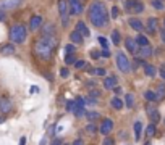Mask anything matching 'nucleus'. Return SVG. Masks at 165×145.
Wrapping results in <instances>:
<instances>
[{
    "mask_svg": "<svg viewBox=\"0 0 165 145\" xmlns=\"http://www.w3.org/2000/svg\"><path fill=\"white\" fill-rule=\"evenodd\" d=\"M89 21L96 27H104L107 23H109L107 8L100 0H96V2H92L89 5Z\"/></svg>",
    "mask_w": 165,
    "mask_h": 145,
    "instance_id": "f257e3e1",
    "label": "nucleus"
},
{
    "mask_svg": "<svg viewBox=\"0 0 165 145\" xmlns=\"http://www.w3.org/2000/svg\"><path fill=\"white\" fill-rule=\"evenodd\" d=\"M55 45H57L55 37H41L34 44V50H36V53H37V56L42 61H49L52 53H54Z\"/></svg>",
    "mask_w": 165,
    "mask_h": 145,
    "instance_id": "f03ea898",
    "label": "nucleus"
},
{
    "mask_svg": "<svg viewBox=\"0 0 165 145\" xmlns=\"http://www.w3.org/2000/svg\"><path fill=\"white\" fill-rule=\"evenodd\" d=\"M8 35L13 44H23L28 37V29L23 24H15V26H11Z\"/></svg>",
    "mask_w": 165,
    "mask_h": 145,
    "instance_id": "7ed1b4c3",
    "label": "nucleus"
},
{
    "mask_svg": "<svg viewBox=\"0 0 165 145\" xmlns=\"http://www.w3.org/2000/svg\"><path fill=\"white\" fill-rule=\"evenodd\" d=\"M115 58H117V66H118V69H120L121 72H125V74H126V72L131 71V63H130L128 56H126L123 52H117Z\"/></svg>",
    "mask_w": 165,
    "mask_h": 145,
    "instance_id": "20e7f679",
    "label": "nucleus"
},
{
    "mask_svg": "<svg viewBox=\"0 0 165 145\" xmlns=\"http://www.w3.org/2000/svg\"><path fill=\"white\" fill-rule=\"evenodd\" d=\"M70 5L65 0H59V11H60V18H62V24L68 26L70 23Z\"/></svg>",
    "mask_w": 165,
    "mask_h": 145,
    "instance_id": "39448f33",
    "label": "nucleus"
},
{
    "mask_svg": "<svg viewBox=\"0 0 165 145\" xmlns=\"http://www.w3.org/2000/svg\"><path fill=\"white\" fill-rule=\"evenodd\" d=\"M125 10L128 13H141L144 10V5L141 0H125Z\"/></svg>",
    "mask_w": 165,
    "mask_h": 145,
    "instance_id": "423d86ee",
    "label": "nucleus"
},
{
    "mask_svg": "<svg viewBox=\"0 0 165 145\" xmlns=\"http://www.w3.org/2000/svg\"><path fill=\"white\" fill-rule=\"evenodd\" d=\"M112 129H113V121L110 118H104L102 124H100V127H99V132L102 135H109L112 132Z\"/></svg>",
    "mask_w": 165,
    "mask_h": 145,
    "instance_id": "0eeeda50",
    "label": "nucleus"
},
{
    "mask_svg": "<svg viewBox=\"0 0 165 145\" xmlns=\"http://www.w3.org/2000/svg\"><path fill=\"white\" fill-rule=\"evenodd\" d=\"M21 5V0H2L0 2V10H13V8H18Z\"/></svg>",
    "mask_w": 165,
    "mask_h": 145,
    "instance_id": "6e6552de",
    "label": "nucleus"
},
{
    "mask_svg": "<svg viewBox=\"0 0 165 145\" xmlns=\"http://www.w3.org/2000/svg\"><path fill=\"white\" fill-rule=\"evenodd\" d=\"M68 5L71 8V13H75V14H81L84 11V6L80 0H68Z\"/></svg>",
    "mask_w": 165,
    "mask_h": 145,
    "instance_id": "1a4fd4ad",
    "label": "nucleus"
},
{
    "mask_svg": "<svg viewBox=\"0 0 165 145\" xmlns=\"http://www.w3.org/2000/svg\"><path fill=\"white\" fill-rule=\"evenodd\" d=\"M42 16H39V14H34V16H31L29 19V27H31V31H37V29L42 26Z\"/></svg>",
    "mask_w": 165,
    "mask_h": 145,
    "instance_id": "9d476101",
    "label": "nucleus"
},
{
    "mask_svg": "<svg viewBox=\"0 0 165 145\" xmlns=\"http://www.w3.org/2000/svg\"><path fill=\"white\" fill-rule=\"evenodd\" d=\"M147 114H149V118L150 121H152V124H157V122L160 121V114H159V110L157 108H152V106H147Z\"/></svg>",
    "mask_w": 165,
    "mask_h": 145,
    "instance_id": "9b49d317",
    "label": "nucleus"
},
{
    "mask_svg": "<svg viewBox=\"0 0 165 145\" xmlns=\"http://www.w3.org/2000/svg\"><path fill=\"white\" fill-rule=\"evenodd\" d=\"M11 108H13V105H11L10 98H7V97L0 98V111H2V113H8V111H11Z\"/></svg>",
    "mask_w": 165,
    "mask_h": 145,
    "instance_id": "f8f14e48",
    "label": "nucleus"
},
{
    "mask_svg": "<svg viewBox=\"0 0 165 145\" xmlns=\"http://www.w3.org/2000/svg\"><path fill=\"white\" fill-rule=\"evenodd\" d=\"M76 31L78 32H80L81 35H83V37H89V35H91V31H89V29L88 27H86V24H84V21H78V23H76Z\"/></svg>",
    "mask_w": 165,
    "mask_h": 145,
    "instance_id": "ddd939ff",
    "label": "nucleus"
},
{
    "mask_svg": "<svg viewBox=\"0 0 165 145\" xmlns=\"http://www.w3.org/2000/svg\"><path fill=\"white\" fill-rule=\"evenodd\" d=\"M125 45H126V48H128V52L130 53H138V42H136L134 39H130L128 37L126 40H125Z\"/></svg>",
    "mask_w": 165,
    "mask_h": 145,
    "instance_id": "4468645a",
    "label": "nucleus"
},
{
    "mask_svg": "<svg viewBox=\"0 0 165 145\" xmlns=\"http://www.w3.org/2000/svg\"><path fill=\"white\" fill-rule=\"evenodd\" d=\"M104 89L107 90H112V89H115V85H117V77L115 76H110V77H105L104 79Z\"/></svg>",
    "mask_w": 165,
    "mask_h": 145,
    "instance_id": "2eb2a0df",
    "label": "nucleus"
},
{
    "mask_svg": "<svg viewBox=\"0 0 165 145\" xmlns=\"http://www.w3.org/2000/svg\"><path fill=\"white\" fill-rule=\"evenodd\" d=\"M128 24H130L134 31H138V32H141L142 29H144V26H142V23H141V19H138V18H130V19H128Z\"/></svg>",
    "mask_w": 165,
    "mask_h": 145,
    "instance_id": "dca6fc26",
    "label": "nucleus"
},
{
    "mask_svg": "<svg viewBox=\"0 0 165 145\" xmlns=\"http://www.w3.org/2000/svg\"><path fill=\"white\" fill-rule=\"evenodd\" d=\"M42 37H55V27L54 24H46L42 29Z\"/></svg>",
    "mask_w": 165,
    "mask_h": 145,
    "instance_id": "f3484780",
    "label": "nucleus"
},
{
    "mask_svg": "<svg viewBox=\"0 0 165 145\" xmlns=\"http://www.w3.org/2000/svg\"><path fill=\"white\" fill-rule=\"evenodd\" d=\"M15 45H13V44H5V45H2L0 47V53L2 55H13L15 53Z\"/></svg>",
    "mask_w": 165,
    "mask_h": 145,
    "instance_id": "a211bd4d",
    "label": "nucleus"
},
{
    "mask_svg": "<svg viewBox=\"0 0 165 145\" xmlns=\"http://www.w3.org/2000/svg\"><path fill=\"white\" fill-rule=\"evenodd\" d=\"M144 74H146L147 77H154V76L157 74V68L154 66V64L146 63V64H144Z\"/></svg>",
    "mask_w": 165,
    "mask_h": 145,
    "instance_id": "6ab92c4d",
    "label": "nucleus"
},
{
    "mask_svg": "<svg viewBox=\"0 0 165 145\" xmlns=\"http://www.w3.org/2000/svg\"><path fill=\"white\" fill-rule=\"evenodd\" d=\"M141 132H142V122L141 121H136L134 122V140L136 142L141 140Z\"/></svg>",
    "mask_w": 165,
    "mask_h": 145,
    "instance_id": "aec40b11",
    "label": "nucleus"
},
{
    "mask_svg": "<svg viewBox=\"0 0 165 145\" xmlns=\"http://www.w3.org/2000/svg\"><path fill=\"white\" fill-rule=\"evenodd\" d=\"M70 39H71V44H78V45H80V44H83V35L78 32L76 29L70 34Z\"/></svg>",
    "mask_w": 165,
    "mask_h": 145,
    "instance_id": "412c9836",
    "label": "nucleus"
},
{
    "mask_svg": "<svg viewBox=\"0 0 165 145\" xmlns=\"http://www.w3.org/2000/svg\"><path fill=\"white\" fill-rule=\"evenodd\" d=\"M155 95H157V100H159V102L165 98V84H159V85H157Z\"/></svg>",
    "mask_w": 165,
    "mask_h": 145,
    "instance_id": "4be33fe9",
    "label": "nucleus"
},
{
    "mask_svg": "<svg viewBox=\"0 0 165 145\" xmlns=\"http://www.w3.org/2000/svg\"><path fill=\"white\" fill-rule=\"evenodd\" d=\"M110 105H112V108H115V110H121V108H123V102L118 97H113L110 100Z\"/></svg>",
    "mask_w": 165,
    "mask_h": 145,
    "instance_id": "5701e85b",
    "label": "nucleus"
},
{
    "mask_svg": "<svg viewBox=\"0 0 165 145\" xmlns=\"http://www.w3.org/2000/svg\"><path fill=\"white\" fill-rule=\"evenodd\" d=\"M147 29H149V32H155L157 31V19L155 18H149L147 19Z\"/></svg>",
    "mask_w": 165,
    "mask_h": 145,
    "instance_id": "b1692460",
    "label": "nucleus"
},
{
    "mask_svg": "<svg viewBox=\"0 0 165 145\" xmlns=\"http://www.w3.org/2000/svg\"><path fill=\"white\" fill-rule=\"evenodd\" d=\"M136 42H138V45H141V47H146V45H149V39L146 37L144 34H139L138 37H136Z\"/></svg>",
    "mask_w": 165,
    "mask_h": 145,
    "instance_id": "393cba45",
    "label": "nucleus"
},
{
    "mask_svg": "<svg viewBox=\"0 0 165 145\" xmlns=\"http://www.w3.org/2000/svg\"><path fill=\"white\" fill-rule=\"evenodd\" d=\"M139 53H141V56H150L152 55V47L150 45H146V47H141V50H139Z\"/></svg>",
    "mask_w": 165,
    "mask_h": 145,
    "instance_id": "a878e982",
    "label": "nucleus"
},
{
    "mask_svg": "<svg viewBox=\"0 0 165 145\" xmlns=\"http://www.w3.org/2000/svg\"><path fill=\"white\" fill-rule=\"evenodd\" d=\"M155 124H152V122H150V124L147 126V129H146V137L147 139H150V137H154L155 135Z\"/></svg>",
    "mask_w": 165,
    "mask_h": 145,
    "instance_id": "bb28decb",
    "label": "nucleus"
},
{
    "mask_svg": "<svg viewBox=\"0 0 165 145\" xmlns=\"http://www.w3.org/2000/svg\"><path fill=\"white\" fill-rule=\"evenodd\" d=\"M125 98H126V100H125V105H126L128 108H133V105H134V95H133V93H126Z\"/></svg>",
    "mask_w": 165,
    "mask_h": 145,
    "instance_id": "cd10ccee",
    "label": "nucleus"
},
{
    "mask_svg": "<svg viewBox=\"0 0 165 145\" xmlns=\"http://www.w3.org/2000/svg\"><path fill=\"white\" fill-rule=\"evenodd\" d=\"M144 98H146L147 102H155V100H157V95H155V92H152V90H146V92H144Z\"/></svg>",
    "mask_w": 165,
    "mask_h": 145,
    "instance_id": "c85d7f7f",
    "label": "nucleus"
},
{
    "mask_svg": "<svg viewBox=\"0 0 165 145\" xmlns=\"http://www.w3.org/2000/svg\"><path fill=\"white\" fill-rule=\"evenodd\" d=\"M86 118H88L89 121H96V119L100 118V113L99 111H88L86 113Z\"/></svg>",
    "mask_w": 165,
    "mask_h": 145,
    "instance_id": "c756f323",
    "label": "nucleus"
},
{
    "mask_svg": "<svg viewBox=\"0 0 165 145\" xmlns=\"http://www.w3.org/2000/svg\"><path fill=\"white\" fill-rule=\"evenodd\" d=\"M110 37H112V42L115 44V45H118V44H120V32H118V31H115V29H113Z\"/></svg>",
    "mask_w": 165,
    "mask_h": 145,
    "instance_id": "7c9ffc66",
    "label": "nucleus"
},
{
    "mask_svg": "<svg viewBox=\"0 0 165 145\" xmlns=\"http://www.w3.org/2000/svg\"><path fill=\"white\" fill-rule=\"evenodd\" d=\"M150 5H152L155 10H163V2H162V0H152Z\"/></svg>",
    "mask_w": 165,
    "mask_h": 145,
    "instance_id": "2f4dec72",
    "label": "nucleus"
},
{
    "mask_svg": "<svg viewBox=\"0 0 165 145\" xmlns=\"http://www.w3.org/2000/svg\"><path fill=\"white\" fill-rule=\"evenodd\" d=\"M91 72L92 74H96V76H105V69L104 68H94V69H91Z\"/></svg>",
    "mask_w": 165,
    "mask_h": 145,
    "instance_id": "473e14b6",
    "label": "nucleus"
},
{
    "mask_svg": "<svg viewBox=\"0 0 165 145\" xmlns=\"http://www.w3.org/2000/svg\"><path fill=\"white\" fill-rule=\"evenodd\" d=\"M75 116H76V118H81V116H86V113H88V111H86L84 110V108H75Z\"/></svg>",
    "mask_w": 165,
    "mask_h": 145,
    "instance_id": "72a5a7b5",
    "label": "nucleus"
},
{
    "mask_svg": "<svg viewBox=\"0 0 165 145\" xmlns=\"http://www.w3.org/2000/svg\"><path fill=\"white\" fill-rule=\"evenodd\" d=\"M75 108H76L75 100H68V102H67V111H71V113H73V111H75Z\"/></svg>",
    "mask_w": 165,
    "mask_h": 145,
    "instance_id": "f704fd0d",
    "label": "nucleus"
},
{
    "mask_svg": "<svg viewBox=\"0 0 165 145\" xmlns=\"http://www.w3.org/2000/svg\"><path fill=\"white\" fill-rule=\"evenodd\" d=\"M97 40H99V44H100V45H102V48H104V50H107V48H109V40H107L105 37H102V35H100V37H99Z\"/></svg>",
    "mask_w": 165,
    "mask_h": 145,
    "instance_id": "c9c22d12",
    "label": "nucleus"
},
{
    "mask_svg": "<svg viewBox=\"0 0 165 145\" xmlns=\"http://www.w3.org/2000/svg\"><path fill=\"white\" fill-rule=\"evenodd\" d=\"M76 50V47H75V44H68V45L65 47V52H67V55H73V52Z\"/></svg>",
    "mask_w": 165,
    "mask_h": 145,
    "instance_id": "e433bc0d",
    "label": "nucleus"
},
{
    "mask_svg": "<svg viewBox=\"0 0 165 145\" xmlns=\"http://www.w3.org/2000/svg\"><path fill=\"white\" fill-rule=\"evenodd\" d=\"M86 130H88L89 134H96V132H97V127H96V124H92V122H89V124L86 126Z\"/></svg>",
    "mask_w": 165,
    "mask_h": 145,
    "instance_id": "4c0bfd02",
    "label": "nucleus"
},
{
    "mask_svg": "<svg viewBox=\"0 0 165 145\" xmlns=\"http://www.w3.org/2000/svg\"><path fill=\"white\" fill-rule=\"evenodd\" d=\"M102 145H115V139L113 137H105L102 140Z\"/></svg>",
    "mask_w": 165,
    "mask_h": 145,
    "instance_id": "58836bf2",
    "label": "nucleus"
},
{
    "mask_svg": "<svg viewBox=\"0 0 165 145\" xmlns=\"http://www.w3.org/2000/svg\"><path fill=\"white\" fill-rule=\"evenodd\" d=\"M65 63H67V64L76 63V61H75V55H67V56H65Z\"/></svg>",
    "mask_w": 165,
    "mask_h": 145,
    "instance_id": "ea45409f",
    "label": "nucleus"
},
{
    "mask_svg": "<svg viewBox=\"0 0 165 145\" xmlns=\"http://www.w3.org/2000/svg\"><path fill=\"white\" fill-rule=\"evenodd\" d=\"M68 74H70V71H68L67 68H62V69H60V76H62L63 79H65V77H68Z\"/></svg>",
    "mask_w": 165,
    "mask_h": 145,
    "instance_id": "a19ab883",
    "label": "nucleus"
},
{
    "mask_svg": "<svg viewBox=\"0 0 165 145\" xmlns=\"http://www.w3.org/2000/svg\"><path fill=\"white\" fill-rule=\"evenodd\" d=\"M84 64H86V61H84V60H78V61L75 63V66H76V69H80V68H83V66H84Z\"/></svg>",
    "mask_w": 165,
    "mask_h": 145,
    "instance_id": "79ce46f5",
    "label": "nucleus"
},
{
    "mask_svg": "<svg viewBox=\"0 0 165 145\" xmlns=\"http://www.w3.org/2000/svg\"><path fill=\"white\" fill-rule=\"evenodd\" d=\"M117 16H118V6L113 5L112 6V18H117Z\"/></svg>",
    "mask_w": 165,
    "mask_h": 145,
    "instance_id": "37998d69",
    "label": "nucleus"
},
{
    "mask_svg": "<svg viewBox=\"0 0 165 145\" xmlns=\"http://www.w3.org/2000/svg\"><path fill=\"white\" fill-rule=\"evenodd\" d=\"M99 95H100L99 90H91V92H89V97H91V98H96V97H99Z\"/></svg>",
    "mask_w": 165,
    "mask_h": 145,
    "instance_id": "c03bdc74",
    "label": "nucleus"
},
{
    "mask_svg": "<svg viewBox=\"0 0 165 145\" xmlns=\"http://www.w3.org/2000/svg\"><path fill=\"white\" fill-rule=\"evenodd\" d=\"M100 56L109 58V56H110V52H109V50H102V52H100Z\"/></svg>",
    "mask_w": 165,
    "mask_h": 145,
    "instance_id": "a18cd8bd",
    "label": "nucleus"
},
{
    "mask_svg": "<svg viewBox=\"0 0 165 145\" xmlns=\"http://www.w3.org/2000/svg\"><path fill=\"white\" fill-rule=\"evenodd\" d=\"M50 145H63V143H62V140H60V139H54Z\"/></svg>",
    "mask_w": 165,
    "mask_h": 145,
    "instance_id": "49530a36",
    "label": "nucleus"
},
{
    "mask_svg": "<svg viewBox=\"0 0 165 145\" xmlns=\"http://www.w3.org/2000/svg\"><path fill=\"white\" fill-rule=\"evenodd\" d=\"M73 145H84V142H83V139H76L73 142Z\"/></svg>",
    "mask_w": 165,
    "mask_h": 145,
    "instance_id": "de8ad7c7",
    "label": "nucleus"
},
{
    "mask_svg": "<svg viewBox=\"0 0 165 145\" xmlns=\"http://www.w3.org/2000/svg\"><path fill=\"white\" fill-rule=\"evenodd\" d=\"M91 56L94 58V60H97V58L100 56V53H99V52H92V53H91Z\"/></svg>",
    "mask_w": 165,
    "mask_h": 145,
    "instance_id": "09e8293b",
    "label": "nucleus"
},
{
    "mask_svg": "<svg viewBox=\"0 0 165 145\" xmlns=\"http://www.w3.org/2000/svg\"><path fill=\"white\" fill-rule=\"evenodd\" d=\"M20 145H26V137H21L20 139Z\"/></svg>",
    "mask_w": 165,
    "mask_h": 145,
    "instance_id": "8fccbe9b",
    "label": "nucleus"
},
{
    "mask_svg": "<svg viewBox=\"0 0 165 145\" xmlns=\"http://www.w3.org/2000/svg\"><path fill=\"white\" fill-rule=\"evenodd\" d=\"M160 37H162V40L165 42V31H160Z\"/></svg>",
    "mask_w": 165,
    "mask_h": 145,
    "instance_id": "3c124183",
    "label": "nucleus"
},
{
    "mask_svg": "<svg viewBox=\"0 0 165 145\" xmlns=\"http://www.w3.org/2000/svg\"><path fill=\"white\" fill-rule=\"evenodd\" d=\"M160 76L165 79V68H162V69H160Z\"/></svg>",
    "mask_w": 165,
    "mask_h": 145,
    "instance_id": "603ef678",
    "label": "nucleus"
},
{
    "mask_svg": "<svg viewBox=\"0 0 165 145\" xmlns=\"http://www.w3.org/2000/svg\"><path fill=\"white\" fill-rule=\"evenodd\" d=\"M5 18V13H3V10H0V19H3Z\"/></svg>",
    "mask_w": 165,
    "mask_h": 145,
    "instance_id": "864d4df0",
    "label": "nucleus"
},
{
    "mask_svg": "<svg viewBox=\"0 0 165 145\" xmlns=\"http://www.w3.org/2000/svg\"><path fill=\"white\" fill-rule=\"evenodd\" d=\"M41 145H46V139H42V140H41Z\"/></svg>",
    "mask_w": 165,
    "mask_h": 145,
    "instance_id": "5fc2aeb1",
    "label": "nucleus"
},
{
    "mask_svg": "<svg viewBox=\"0 0 165 145\" xmlns=\"http://www.w3.org/2000/svg\"><path fill=\"white\" fill-rule=\"evenodd\" d=\"M144 145H150V142H149V140H147V142H146V143H144Z\"/></svg>",
    "mask_w": 165,
    "mask_h": 145,
    "instance_id": "6e6d98bb",
    "label": "nucleus"
},
{
    "mask_svg": "<svg viewBox=\"0 0 165 145\" xmlns=\"http://www.w3.org/2000/svg\"><path fill=\"white\" fill-rule=\"evenodd\" d=\"M163 26H165V21H163Z\"/></svg>",
    "mask_w": 165,
    "mask_h": 145,
    "instance_id": "4d7b16f0",
    "label": "nucleus"
},
{
    "mask_svg": "<svg viewBox=\"0 0 165 145\" xmlns=\"http://www.w3.org/2000/svg\"><path fill=\"white\" fill-rule=\"evenodd\" d=\"M63 145H65V143H63Z\"/></svg>",
    "mask_w": 165,
    "mask_h": 145,
    "instance_id": "13d9d810",
    "label": "nucleus"
},
{
    "mask_svg": "<svg viewBox=\"0 0 165 145\" xmlns=\"http://www.w3.org/2000/svg\"><path fill=\"white\" fill-rule=\"evenodd\" d=\"M163 122H165V121H163Z\"/></svg>",
    "mask_w": 165,
    "mask_h": 145,
    "instance_id": "bf43d9fd",
    "label": "nucleus"
}]
</instances>
